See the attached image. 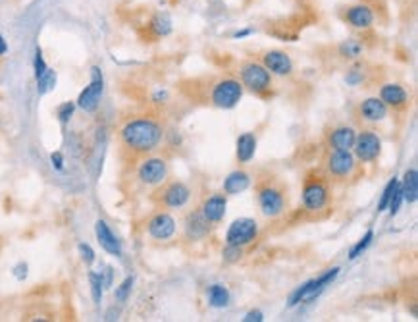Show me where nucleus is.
Listing matches in <instances>:
<instances>
[{
    "instance_id": "nucleus-1",
    "label": "nucleus",
    "mask_w": 418,
    "mask_h": 322,
    "mask_svg": "<svg viewBox=\"0 0 418 322\" xmlns=\"http://www.w3.org/2000/svg\"><path fill=\"white\" fill-rule=\"evenodd\" d=\"M119 139L124 147L137 155H147L158 149V145L164 139V128L162 124L149 116L133 118L124 124L119 129Z\"/></svg>"
},
{
    "instance_id": "nucleus-2",
    "label": "nucleus",
    "mask_w": 418,
    "mask_h": 322,
    "mask_svg": "<svg viewBox=\"0 0 418 322\" xmlns=\"http://www.w3.org/2000/svg\"><path fill=\"white\" fill-rule=\"evenodd\" d=\"M239 75H241V85L254 95H264L272 89V74L261 62H243L239 66Z\"/></svg>"
},
{
    "instance_id": "nucleus-3",
    "label": "nucleus",
    "mask_w": 418,
    "mask_h": 322,
    "mask_svg": "<svg viewBox=\"0 0 418 322\" xmlns=\"http://www.w3.org/2000/svg\"><path fill=\"white\" fill-rule=\"evenodd\" d=\"M243 91L245 87L241 85V82L233 79V77H224L212 85L210 91V103L216 106V108H235L239 105V101L243 98Z\"/></svg>"
},
{
    "instance_id": "nucleus-4",
    "label": "nucleus",
    "mask_w": 418,
    "mask_h": 322,
    "mask_svg": "<svg viewBox=\"0 0 418 322\" xmlns=\"http://www.w3.org/2000/svg\"><path fill=\"white\" fill-rule=\"evenodd\" d=\"M301 199H303V207H305L308 212H318L322 210L329 201V188L324 178L320 176H308L305 180V186H303V193H301Z\"/></svg>"
},
{
    "instance_id": "nucleus-5",
    "label": "nucleus",
    "mask_w": 418,
    "mask_h": 322,
    "mask_svg": "<svg viewBox=\"0 0 418 322\" xmlns=\"http://www.w3.org/2000/svg\"><path fill=\"white\" fill-rule=\"evenodd\" d=\"M339 274V266H334V269L326 270L322 276H318L316 280H308L303 285H299L297 290L289 295V305L295 307L299 303H311L314 301L322 292H324V288L329 284V282H334Z\"/></svg>"
},
{
    "instance_id": "nucleus-6",
    "label": "nucleus",
    "mask_w": 418,
    "mask_h": 322,
    "mask_svg": "<svg viewBox=\"0 0 418 322\" xmlns=\"http://www.w3.org/2000/svg\"><path fill=\"white\" fill-rule=\"evenodd\" d=\"M256 201H259V209L264 217L276 218L280 214H284L285 210V193L284 189L277 188L276 183H262L259 188V195H256Z\"/></svg>"
},
{
    "instance_id": "nucleus-7",
    "label": "nucleus",
    "mask_w": 418,
    "mask_h": 322,
    "mask_svg": "<svg viewBox=\"0 0 418 322\" xmlns=\"http://www.w3.org/2000/svg\"><path fill=\"white\" fill-rule=\"evenodd\" d=\"M168 178V162L162 157L143 158L137 166V180L149 188H160Z\"/></svg>"
},
{
    "instance_id": "nucleus-8",
    "label": "nucleus",
    "mask_w": 418,
    "mask_h": 322,
    "mask_svg": "<svg viewBox=\"0 0 418 322\" xmlns=\"http://www.w3.org/2000/svg\"><path fill=\"white\" fill-rule=\"evenodd\" d=\"M103 91H105V77L100 67L93 66L91 70V82L85 89L79 93V97L75 101V106L81 108L83 112H95L100 105L103 98Z\"/></svg>"
},
{
    "instance_id": "nucleus-9",
    "label": "nucleus",
    "mask_w": 418,
    "mask_h": 322,
    "mask_svg": "<svg viewBox=\"0 0 418 322\" xmlns=\"http://www.w3.org/2000/svg\"><path fill=\"white\" fill-rule=\"evenodd\" d=\"M353 155L360 162H374L380 157L381 153V139L380 135L372 129H363L357 134L355 143H353Z\"/></svg>"
},
{
    "instance_id": "nucleus-10",
    "label": "nucleus",
    "mask_w": 418,
    "mask_h": 322,
    "mask_svg": "<svg viewBox=\"0 0 418 322\" xmlns=\"http://www.w3.org/2000/svg\"><path fill=\"white\" fill-rule=\"evenodd\" d=\"M259 238V224L253 218H237L233 220L228 232H226V243L228 245H237L245 247Z\"/></svg>"
},
{
    "instance_id": "nucleus-11",
    "label": "nucleus",
    "mask_w": 418,
    "mask_h": 322,
    "mask_svg": "<svg viewBox=\"0 0 418 322\" xmlns=\"http://www.w3.org/2000/svg\"><path fill=\"white\" fill-rule=\"evenodd\" d=\"M158 202L166 209H183L191 199V189L183 181H170L162 183V189L158 191Z\"/></svg>"
},
{
    "instance_id": "nucleus-12",
    "label": "nucleus",
    "mask_w": 418,
    "mask_h": 322,
    "mask_svg": "<svg viewBox=\"0 0 418 322\" xmlns=\"http://www.w3.org/2000/svg\"><path fill=\"white\" fill-rule=\"evenodd\" d=\"M329 176H334L337 180H347L355 168H357V158L353 155V150H332L326 160Z\"/></svg>"
},
{
    "instance_id": "nucleus-13",
    "label": "nucleus",
    "mask_w": 418,
    "mask_h": 322,
    "mask_svg": "<svg viewBox=\"0 0 418 322\" xmlns=\"http://www.w3.org/2000/svg\"><path fill=\"white\" fill-rule=\"evenodd\" d=\"M147 232L152 240L168 241L172 240L178 232V222L170 212H155L147 222Z\"/></svg>"
},
{
    "instance_id": "nucleus-14",
    "label": "nucleus",
    "mask_w": 418,
    "mask_h": 322,
    "mask_svg": "<svg viewBox=\"0 0 418 322\" xmlns=\"http://www.w3.org/2000/svg\"><path fill=\"white\" fill-rule=\"evenodd\" d=\"M262 66L268 70L272 75L277 77H287L293 74L292 56L284 51H268L262 56Z\"/></svg>"
},
{
    "instance_id": "nucleus-15",
    "label": "nucleus",
    "mask_w": 418,
    "mask_h": 322,
    "mask_svg": "<svg viewBox=\"0 0 418 322\" xmlns=\"http://www.w3.org/2000/svg\"><path fill=\"white\" fill-rule=\"evenodd\" d=\"M226 209H228V195L212 193L202 202L201 212L210 224H220L226 217Z\"/></svg>"
},
{
    "instance_id": "nucleus-16",
    "label": "nucleus",
    "mask_w": 418,
    "mask_h": 322,
    "mask_svg": "<svg viewBox=\"0 0 418 322\" xmlns=\"http://www.w3.org/2000/svg\"><path fill=\"white\" fill-rule=\"evenodd\" d=\"M345 22L355 30H370L374 23V12L368 4H355L345 10Z\"/></svg>"
},
{
    "instance_id": "nucleus-17",
    "label": "nucleus",
    "mask_w": 418,
    "mask_h": 322,
    "mask_svg": "<svg viewBox=\"0 0 418 322\" xmlns=\"http://www.w3.org/2000/svg\"><path fill=\"white\" fill-rule=\"evenodd\" d=\"M95 233H97V241L100 247L105 249L108 255L122 257V241L116 238V233L110 230V226L106 224L105 220H97L95 224Z\"/></svg>"
},
{
    "instance_id": "nucleus-18",
    "label": "nucleus",
    "mask_w": 418,
    "mask_h": 322,
    "mask_svg": "<svg viewBox=\"0 0 418 322\" xmlns=\"http://www.w3.org/2000/svg\"><path fill=\"white\" fill-rule=\"evenodd\" d=\"M210 222L207 218L202 217L201 209L193 210V212H189L185 218V236L187 240L191 241H201L204 240L210 232Z\"/></svg>"
},
{
    "instance_id": "nucleus-19",
    "label": "nucleus",
    "mask_w": 418,
    "mask_h": 322,
    "mask_svg": "<svg viewBox=\"0 0 418 322\" xmlns=\"http://www.w3.org/2000/svg\"><path fill=\"white\" fill-rule=\"evenodd\" d=\"M380 98L388 108H405L409 105V93L399 83H386L380 87Z\"/></svg>"
},
{
    "instance_id": "nucleus-20",
    "label": "nucleus",
    "mask_w": 418,
    "mask_h": 322,
    "mask_svg": "<svg viewBox=\"0 0 418 322\" xmlns=\"http://www.w3.org/2000/svg\"><path fill=\"white\" fill-rule=\"evenodd\" d=\"M358 114L365 122L378 124V122L388 118V106L381 103L380 97H368L358 106Z\"/></svg>"
},
{
    "instance_id": "nucleus-21",
    "label": "nucleus",
    "mask_w": 418,
    "mask_h": 322,
    "mask_svg": "<svg viewBox=\"0 0 418 322\" xmlns=\"http://www.w3.org/2000/svg\"><path fill=\"white\" fill-rule=\"evenodd\" d=\"M357 131L351 126H337L328 134V145L332 150H351Z\"/></svg>"
},
{
    "instance_id": "nucleus-22",
    "label": "nucleus",
    "mask_w": 418,
    "mask_h": 322,
    "mask_svg": "<svg viewBox=\"0 0 418 322\" xmlns=\"http://www.w3.org/2000/svg\"><path fill=\"white\" fill-rule=\"evenodd\" d=\"M251 174L245 170H233L232 174H228V178L224 180V193L226 195H239L251 188Z\"/></svg>"
},
{
    "instance_id": "nucleus-23",
    "label": "nucleus",
    "mask_w": 418,
    "mask_h": 322,
    "mask_svg": "<svg viewBox=\"0 0 418 322\" xmlns=\"http://www.w3.org/2000/svg\"><path fill=\"white\" fill-rule=\"evenodd\" d=\"M256 153V135L254 134H241L235 143V158L239 165L251 162Z\"/></svg>"
},
{
    "instance_id": "nucleus-24",
    "label": "nucleus",
    "mask_w": 418,
    "mask_h": 322,
    "mask_svg": "<svg viewBox=\"0 0 418 322\" xmlns=\"http://www.w3.org/2000/svg\"><path fill=\"white\" fill-rule=\"evenodd\" d=\"M399 186H401V193H403V201L412 205V202H417L418 199V172L417 168H411V170H407L403 176V180L399 181Z\"/></svg>"
},
{
    "instance_id": "nucleus-25",
    "label": "nucleus",
    "mask_w": 418,
    "mask_h": 322,
    "mask_svg": "<svg viewBox=\"0 0 418 322\" xmlns=\"http://www.w3.org/2000/svg\"><path fill=\"white\" fill-rule=\"evenodd\" d=\"M207 297H209V305L214 309H224L228 307V303L232 300L230 290L222 284H212L207 290Z\"/></svg>"
},
{
    "instance_id": "nucleus-26",
    "label": "nucleus",
    "mask_w": 418,
    "mask_h": 322,
    "mask_svg": "<svg viewBox=\"0 0 418 322\" xmlns=\"http://www.w3.org/2000/svg\"><path fill=\"white\" fill-rule=\"evenodd\" d=\"M365 51V45L358 41V39H347L339 45V54L347 58V60H357L360 58V54Z\"/></svg>"
},
{
    "instance_id": "nucleus-27",
    "label": "nucleus",
    "mask_w": 418,
    "mask_h": 322,
    "mask_svg": "<svg viewBox=\"0 0 418 322\" xmlns=\"http://www.w3.org/2000/svg\"><path fill=\"white\" fill-rule=\"evenodd\" d=\"M150 31L157 35V37H166L172 33V20L168 14H158L152 18L150 22Z\"/></svg>"
},
{
    "instance_id": "nucleus-28",
    "label": "nucleus",
    "mask_w": 418,
    "mask_h": 322,
    "mask_svg": "<svg viewBox=\"0 0 418 322\" xmlns=\"http://www.w3.org/2000/svg\"><path fill=\"white\" fill-rule=\"evenodd\" d=\"M89 285H91V295H93L95 305H100V301H103V293H105V285H103V276H100V272L91 270Z\"/></svg>"
},
{
    "instance_id": "nucleus-29",
    "label": "nucleus",
    "mask_w": 418,
    "mask_h": 322,
    "mask_svg": "<svg viewBox=\"0 0 418 322\" xmlns=\"http://www.w3.org/2000/svg\"><path fill=\"white\" fill-rule=\"evenodd\" d=\"M56 79H58V77H56V72H54L53 67H48L45 74L37 79L39 95H46L48 91H53L54 85H56Z\"/></svg>"
},
{
    "instance_id": "nucleus-30",
    "label": "nucleus",
    "mask_w": 418,
    "mask_h": 322,
    "mask_svg": "<svg viewBox=\"0 0 418 322\" xmlns=\"http://www.w3.org/2000/svg\"><path fill=\"white\" fill-rule=\"evenodd\" d=\"M372 240H374V232L372 230H368V232H366L365 236H363V238H360V240H358L351 247V251H349V259L355 261L357 257H360V253H365L366 249H368V245L372 243Z\"/></svg>"
},
{
    "instance_id": "nucleus-31",
    "label": "nucleus",
    "mask_w": 418,
    "mask_h": 322,
    "mask_svg": "<svg viewBox=\"0 0 418 322\" xmlns=\"http://www.w3.org/2000/svg\"><path fill=\"white\" fill-rule=\"evenodd\" d=\"M397 186H399V180H397V178H391V180L388 181V186L384 188V191H381L380 201H378V212H381V210L388 209L389 199H391V197H393V193H396Z\"/></svg>"
},
{
    "instance_id": "nucleus-32",
    "label": "nucleus",
    "mask_w": 418,
    "mask_h": 322,
    "mask_svg": "<svg viewBox=\"0 0 418 322\" xmlns=\"http://www.w3.org/2000/svg\"><path fill=\"white\" fill-rule=\"evenodd\" d=\"M131 288H133V276H127L126 280L116 288V300H118L119 303H126L129 293H131Z\"/></svg>"
},
{
    "instance_id": "nucleus-33",
    "label": "nucleus",
    "mask_w": 418,
    "mask_h": 322,
    "mask_svg": "<svg viewBox=\"0 0 418 322\" xmlns=\"http://www.w3.org/2000/svg\"><path fill=\"white\" fill-rule=\"evenodd\" d=\"M48 66H46L45 56H43V51L41 49H35V58H33V72H35V79H39L41 75L45 74Z\"/></svg>"
},
{
    "instance_id": "nucleus-34",
    "label": "nucleus",
    "mask_w": 418,
    "mask_h": 322,
    "mask_svg": "<svg viewBox=\"0 0 418 322\" xmlns=\"http://www.w3.org/2000/svg\"><path fill=\"white\" fill-rule=\"evenodd\" d=\"M222 257H224L226 262H237L241 257H243V247H237V245H228L226 243L224 251H222Z\"/></svg>"
},
{
    "instance_id": "nucleus-35",
    "label": "nucleus",
    "mask_w": 418,
    "mask_h": 322,
    "mask_svg": "<svg viewBox=\"0 0 418 322\" xmlns=\"http://www.w3.org/2000/svg\"><path fill=\"white\" fill-rule=\"evenodd\" d=\"M75 103H64V105L58 106V120L60 124H67V122L74 118V112H75Z\"/></svg>"
},
{
    "instance_id": "nucleus-36",
    "label": "nucleus",
    "mask_w": 418,
    "mask_h": 322,
    "mask_svg": "<svg viewBox=\"0 0 418 322\" xmlns=\"http://www.w3.org/2000/svg\"><path fill=\"white\" fill-rule=\"evenodd\" d=\"M77 251H79V257H81V261L85 262V264H93V262H95V259H97V255H95V249L91 247L89 243H85V241H81V243L77 245Z\"/></svg>"
},
{
    "instance_id": "nucleus-37",
    "label": "nucleus",
    "mask_w": 418,
    "mask_h": 322,
    "mask_svg": "<svg viewBox=\"0 0 418 322\" xmlns=\"http://www.w3.org/2000/svg\"><path fill=\"white\" fill-rule=\"evenodd\" d=\"M403 193H401V186H397L396 189V193H393V197L389 199V205H388V209H389V214L391 217H396L397 212H399V209H401V205H403Z\"/></svg>"
},
{
    "instance_id": "nucleus-38",
    "label": "nucleus",
    "mask_w": 418,
    "mask_h": 322,
    "mask_svg": "<svg viewBox=\"0 0 418 322\" xmlns=\"http://www.w3.org/2000/svg\"><path fill=\"white\" fill-rule=\"evenodd\" d=\"M363 77H365V75L360 74L358 70H351V72L347 74V77H345V82L349 83V85H358V83L363 82Z\"/></svg>"
},
{
    "instance_id": "nucleus-39",
    "label": "nucleus",
    "mask_w": 418,
    "mask_h": 322,
    "mask_svg": "<svg viewBox=\"0 0 418 322\" xmlns=\"http://www.w3.org/2000/svg\"><path fill=\"white\" fill-rule=\"evenodd\" d=\"M51 162H53V166L56 170H64V155H62L60 150H56V153L51 155Z\"/></svg>"
},
{
    "instance_id": "nucleus-40",
    "label": "nucleus",
    "mask_w": 418,
    "mask_h": 322,
    "mask_svg": "<svg viewBox=\"0 0 418 322\" xmlns=\"http://www.w3.org/2000/svg\"><path fill=\"white\" fill-rule=\"evenodd\" d=\"M100 276H103V285H105V290H106V288H110V285H112V280H114V269H112V266H106L105 274L100 272Z\"/></svg>"
},
{
    "instance_id": "nucleus-41",
    "label": "nucleus",
    "mask_w": 418,
    "mask_h": 322,
    "mask_svg": "<svg viewBox=\"0 0 418 322\" xmlns=\"http://www.w3.org/2000/svg\"><path fill=\"white\" fill-rule=\"evenodd\" d=\"M243 321L245 322H262L264 321V315H262V311H259V309H256V311H249V313H247L245 316H243Z\"/></svg>"
},
{
    "instance_id": "nucleus-42",
    "label": "nucleus",
    "mask_w": 418,
    "mask_h": 322,
    "mask_svg": "<svg viewBox=\"0 0 418 322\" xmlns=\"http://www.w3.org/2000/svg\"><path fill=\"white\" fill-rule=\"evenodd\" d=\"M14 274L15 278H20V280L27 276V264H23V262L22 264H18V266L14 269Z\"/></svg>"
},
{
    "instance_id": "nucleus-43",
    "label": "nucleus",
    "mask_w": 418,
    "mask_h": 322,
    "mask_svg": "<svg viewBox=\"0 0 418 322\" xmlns=\"http://www.w3.org/2000/svg\"><path fill=\"white\" fill-rule=\"evenodd\" d=\"M6 53H8V43H6V39H4V35L0 33V56H4Z\"/></svg>"
},
{
    "instance_id": "nucleus-44",
    "label": "nucleus",
    "mask_w": 418,
    "mask_h": 322,
    "mask_svg": "<svg viewBox=\"0 0 418 322\" xmlns=\"http://www.w3.org/2000/svg\"><path fill=\"white\" fill-rule=\"evenodd\" d=\"M247 35H251V30L237 31V33H235V35H233V37H235V39H243V37H247Z\"/></svg>"
}]
</instances>
